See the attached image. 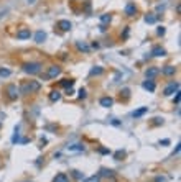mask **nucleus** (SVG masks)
Wrapping results in <instances>:
<instances>
[{
    "label": "nucleus",
    "instance_id": "f257e3e1",
    "mask_svg": "<svg viewBox=\"0 0 181 182\" xmlns=\"http://www.w3.org/2000/svg\"><path fill=\"white\" fill-rule=\"evenodd\" d=\"M40 87H41L40 82H36V80H30V82H25L23 86H21L20 92L21 94H36L40 90Z\"/></svg>",
    "mask_w": 181,
    "mask_h": 182
},
{
    "label": "nucleus",
    "instance_id": "f03ea898",
    "mask_svg": "<svg viewBox=\"0 0 181 182\" xmlns=\"http://www.w3.org/2000/svg\"><path fill=\"white\" fill-rule=\"evenodd\" d=\"M41 67L43 66L40 64V62H26V64H23V71L26 72V74L30 75H36L41 72Z\"/></svg>",
    "mask_w": 181,
    "mask_h": 182
},
{
    "label": "nucleus",
    "instance_id": "7ed1b4c3",
    "mask_svg": "<svg viewBox=\"0 0 181 182\" xmlns=\"http://www.w3.org/2000/svg\"><path fill=\"white\" fill-rule=\"evenodd\" d=\"M18 94H20V89H17V86L15 84H10V86H7V95L10 100H17Z\"/></svg>",
    "mask_w": 181,
    "mask_h": 182
},
{
    "label": "nucleus",
    "instance_id": "20e7f679",
    "mask_svg": "<svg viewBox=\"0 0 181 182\" xmlns=\"http://www.w3.org/2000/svg\"><path fill=\"white\" fill-rule=\"evenodd\" d=\"M59 74H61V67H59V66H51V67H48L46 77L48 79H54V77H58Z\"/></svg>",
    "mask_w": 181,
    "mask_h": 182
},
{
    "label": "nucleus",
    "instance_id": "39448f33",
    "mask_svg": "<svg viewBox=\"0 0 181 182\" xmlns=\"http://www.w3.org/2000/svg\"><path fill=\"white\" fill-rule=\"evenodd\" d=\"M176 90H180V84H178V82H171L170 86L163 90V94H165V95H171V94H174Z\"/></svg>",
    "mask_w": 181,
    "mask_h": 182
},
{
    "label": "nucleus",
    "instance_id": "423d86ee",
    "mask_svg": "<svg viewBox=\"0 0 181 182\" xmlns=\"http://www.w3.org/2000/svg\"><path fill=\"white\" fill-rule=\"evenodd\" d=\"M30 36H32L30 28H21L20 31L17 33V39H30Z\"/></svg>",
    "mask_w": 181,
    "mask_h": 182
},
{
    "label": "nucleus",
    "instance_id": "0eeeda50",
    "mask_svg": "<svg viewBox=\"0 0 181 182\" xmlns=\"http://www.w3.org/2000/svg\"><path fill=\"white\" fill-rule=\"evenodd\" d=\"M158 74H160V69H158V67H148V69L145 71L147 79H153V77H156Z\"/></svg>",
    "mask_w": 181,
    "mask_h": 182
},
{
    "label": "nucleus",
    "instance_id": "6e6552de",
    "mask_svg": "<svg viewBox=\"0 0 181 182\" xmlns=\"http://www.w3.org/2000/svg\"><path fill=\"white\" fill-rule=\"evenodd\" d=\"M137 13V7H135V4H127V7H125V15L127 17H133V15Z\"/></svg>",
    "mask_w": 181,
    "mask_h": 182
},
{
    "label": "nucleus",
    "instance_id": "1a4fd4ad",
    "mask_svg": "<svg viewBox=\"0 0 181 182\" xmlns=\"http://www.w3.org/2000/svg\"><path fill=\"white\" fill-rule=\"evenodd\" d=\"M71 22H67V20H59L58 22V28H61L63 31H69L71 30Z\"/></svg>",
    "mask_w": 181,
    "mask_h": 182
},
{
    "label": "nucleus",
    "instance_id": "9d476101",
    "mask_svg": "<svg viewBox=\"0 0 181 182\" xmlns=\"http://www.w3.org/2000/svg\"><path fill=\"white\" fill-rule=\"evenodd\" d=\"M165 54H166V51H165V48H161V46H156V48L152 49V56H155V57H161V56H165Z\"/></svg>",
    "mask_w": 181,
    "mask_h": 182
},
{
    "label": "nucleus",
    "instance_id": "9b49d317",
    "mask_svg": "<svg viewBox=\"0 0 181 182\" xmlns=\"http://www.w3.org/2000/svg\"><path fill=\"white\" fill-rule=\"evenodd\" d=\"M100 105L106 107V108L112 107V105H114V99H110V97H102V99H100Z\"/></svg>",
    "mask_w": 181,
    "mask_h": 182
},
{
    "label": "nucleus",
    "instance_id": "f8f14e48",
    "mask_svg": "<svg viewBox=\"0 0 181 182\" xmlns=\"http://www.w3.org/2000/svg\"><path fill=\"white\" fill-rule=\"evenodd\" d=\"M142 86H143V89H145V90H150V92H153V90L156 89L155 82H153L152 79H148V80H145V82H143Z\"/></svg>",
    "mask_w": 181,
    "mask_h": 182
},
{
    "label": "nucleus",
    "instance_id": "ddd939ff",
    "mask_svg": "<svg viewBox=\"0 0 181 182\" xmlns=\"http://www.w3.org/2000/svg\"><path fill=\"white\" fill-rule=\"evenodd\" d=\"M161 72H163L165 75H174V72H176V67H174V66H165V67L161 69Z\"/></svg>",
    "mask_w": 181,
    "mask_h": 182
},
{
    "label": "nucleus",
    "instance_id": "4468645a",
    "mask_svg": "<svg viewBox=\"0 0 181 182\" xmlns=\"http://www.w3.org/2000/svg\"><path fill=\"white\" fill-rule=\"evenodd\" d=\"M147 112H148V107H142V108H138L137 112H133V113H132V117H133V118H140L142 115H145Z\"/></svg>",
    "mask_w": 181,
    "mask_h": 182
},
{
    "label": "nucleus",
    "instance_id": "2eb2a0df",
    "mask_svg": "<svg viewBox=\"0 0 181 182\" xmlns=\"http://www.w3.org/2000/svg\"><path fill=\"white\" fill-rule=\"evenodd\" d=\"M46 39V33L45 31H36V35H35V41L36 43H43Z\"/></svg>",
    "mask_w": 181,
    "mask_h": 182
},
{
    "label": "nucleus",
    "instance_id": "dca6fc26",
    "mask_svg": "<svg viewBox=\"0 0 181 182\" xmlns=\"http://www.w3.org/2000/svg\"><path fill=\"white\" fill-rule=\"evenodd\" d=\"M59 99H61V92H59V90H51V94H50V100H51V102H58Z\"/></svg>",
    "mask_w": 181,
    "mask_h": 182
},
{
    "label": "nucleus",
    "instance_id": "f3484780",
    "mask_svg": "<svg viewBox=\"0 0 181 182\" xmlns=\"http://www.w3.org/2000/svg\"><path fill=\"white\" fill-rule=\"evenodd\" d=\"M59 84H61L63 87H66V89H71V87L74 86V80H71V79H63Z\"/></svg>",
    "mask_w": 181,
    "mask_h": 182
},
{
    "label": "nucleus",
    "instance_id": "a211bd4d",
    "mask_svg": "<svg viewBox=\"0 0 181 182\" xmlns=\"http://www.w3.org/2000/svg\"><path fill=\"white\" fill-rule=\"evenodd\" d=\"M53 182H69V177L66 174H58L56 177L53 179Z\"/></svg>",
    "mask_w": 181,
    "mask_h": 182
},
{
    "label": "nucleus",
    "instance_id": "6ab92c4d",
    "mask_svg": "<svg viewBox=\"0 0 181 182\" xmlns=\"http://www.w3.org/2000/svg\"><path fill=\"white\" fill-rule=\"evenodd\" d=\"M104 72V69L100 67V66H96V67L91 69V75H100Z\"/></svg>",
    "mask_w": 181,
    "mask_h": 182
},
{
    "label": "nucleus",
    "instance_id": "aec40b11",
    "mask_svg": "<svg viewBox=\"0 0 181 182\" xmlns=\"http://www.w3.org/2000/svg\"><path fill=\"white\" fill-rule=\"evenodd\" d=\"M145 22H147V23H150V25H152V23H155V22H156V15L148 13V15L145 17Z\"/></svg>",
    "mask_w": 181,
    "mask_h": 182
},
{
    "label": "nucleus",
    "instance_id": "412c9836",
    "mask_svg": "<svg viewBox=\"0 0 181 182\" xmlns=\"http://www.w3.org/2000/svg\"><path fill=\"white\" fill-rule=\"evenodd\" d=\"M67 151H84V146H82V144H73V146H69L67 148Z\"/></svg>",
    "mask_w": 181,
    "mask_h": 182
},
{
    "label": "nucleus",
    "instance_id": "4be33fe9",
    "mask_svg": "<svg viewBox=\"0 0 181 182\" xmlns=\"http://www.w3.org/2000/svg\"><path fill=\"white\" fill-rule=\"evenodd\" d=\"M10 74H12L10 69H4V67H0V77H8Z\"/></svg>",
    "mask_w": 181,
    "mask_h": 182
},
{
    "label": "nucleus",
    "instance_id": "5701e85b",
    "mask_svg": "<svg viewBox=\"0 0 181 182\" xmlns=\"http://www.w3.org/2000/svg\"><path fill=\"white\" fill-rule=\"evenodd\" d=\"M100 174H102V175H109V177H114V171H110V169H102Z\"/></svg>",
    "mask_w": 181,
    "mask_h": 182
},
{
    "label": "nucleus",
    "instance_id": "b1692460",
    "mask_svg": "<svg viewBox=\"0 0 181 182\" xmlns=\"http://www.w3.org/2000/svg\"><path fill=\"white\" fill-rule=\"evenodd\" d=\"M110 20H112L110 15H102V17H100V22H102V23H109Z\"/></svg>",
    "mask_w": 181,
    "mask_h": 182
},
{
    "label": "nucleus",
    "instance_id": "393cba45",
    "mask_svg": "<svg viewBox=\"0 0 181 182\" xmlns=\"http://www.w3.org/2000/svg\"><path fill=\"white\" fill-rule=\"evenodd\" d=\"M84 182H100V179L97 177V175H92V177H87Z\"/></svg>",
    "mask_w": 181,
    "mask_h": 182
},
{
    "label": "nucleus",
    "instance_id": "a878e982",
    "mask_svg": "<svg viewBox=\"0 0 181 182\" xmlns=\"http://www.w3.org/2000/svg\"><path fill=\"white\" fill-rule=\"evenodd\" d=\"M78 48H79V49H81V51H89V48L86 46L84 43H78Z\"/></svg>",
    "mask_w": 181,
    "mask_h": 182
},
{
    "label": "nucleus",
    "instance_id": "bb28decb",
    "mask_svg": "<svg viewBox=\"0 0 181 182\" xmlns=\"http://www.w3.org/2000/svg\"><path fill=\"white\" fill-rule=\"evenodd\" d=\"M86 95H87V94H86V89L79 90V99H86Z\"/></svg>",
    "mask_w": 181,
    "mask_h": 182
},
{
    "label": "nucleus",
    "instance_id": "cd10ccee",
    "mask_svg": "<svg viewBox=\"0 0 181 182\" xmlns=\"http://www.w3.org/2000/svg\"><path fill=\"white\" fill-rule=\"evenodd\" d=\"M176 95H174V104H180V90H176Z\"/></svg>",
    "mask_w": 181,
    "mask_h": 182
},
{
    "label": "nucleus",
    "instance_id": "c85d7f7f",
    "mask_svg": "<svg viewBox=\"0 0 181 182\" xmlns=\"http://www.w3.org/2000/svg\"><path fill=\"white\" fill-rule=\"evenodd\" d=\"M153 125H160V123H163V118H153Z\"/></svg>",
    "mask_w": 181,
    "mask_h": 182
},
{
    "label": "nucleus",
    "instance_id": "c756f323",
    "mask_svg": "<svg viewBox=\"0 0 181 182\" xmlns=\"http://www.w3.org/2000/svg\"><path fill=\"white\" fill-rule=\"evenodd\" d=\"M158 35H165V28H163V26H160V28H158Z\"/></svg>",
    "mask_w": 181,
    "mask_h": 182
},
{
    "label": "nucleus",
    "instance_id": "7c9ffc66",
    "mask_svg": "<svg viewBox=\"0 0 181 182\" xmlns=\"http://www.w3.org/2000/svg\"><path fill=\"white\" fill-rule=\"evenodd\" d=\"M122 92H124V95H125V97H128V95H130V89H124Z\"/></svg>",
    "mask_w": 181,
    "mask_h": 182
},
{
    "label": "nucleus",
    "instance_id": "2f4dec72",
    "mask_svg": "<svg viewBox=\"0 0 181 182\" xmlns=\"http://www.w3.org/2000/svg\"><path fill=\"white\" fill-rule=\"evenodd\" d=\"M161 144H170V139H163V141H160Z\"/></svg>",
    "mask_w": 181,
    "mask_h": 182
},
{
    "label": "nucleus",
    "instance_id": "473e14b6",
    "mask_svg": "<svg viewBox=\"0 0 181 182\" xmlns=\"http://www.w3.org/2000/svg\"><path fill=\"white\" fill-rule=\"evenodd\" d=\"M28 2H30V4H33V0H28Z\"/></svg>",
    "mask_w": 181,
    "mask_h": 182
},
{
    "label": "nucleus",
    "instance_id": "72a5a7b5",
    "mask_svg": "<svg viewBox=\"0 0 181 182\" xmlns=\"http://www.w3.org/2000/svg\"><path fill=\"white\" fill-rule=\"evenodd\" d=\"M110 182H115V181H114V179H112V181H110Z\"/></svg>",
    "mask_w": 181,
    "mask_h": 182
},
{
    "label": "nucleus",
    "instance_id": "f704fd0d",
    "mask_svg": "<svg viewBox=\"0 0 181 182\" xmlns=\"http://www.w3.org/2000/svg\"><path fill=\"white\" fill-rule=\"evenodd\" d=\"M0 126H2V125H0Z\"/></svg>",
    "mask_w": 181,
    "mask_h": 182
}]
</instances>
